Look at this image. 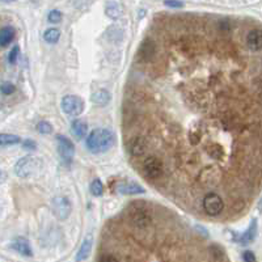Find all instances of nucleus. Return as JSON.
I'll list each match as a JSON object with an SVG mask.
<instances>
[{
    "label": "nucleus",
    "instance_id": "nucleus-1",
    "mask_svg": "<svg viewBox=\"0 0 262 262\" xmlns=\"http://www.w3.org/2000/svg\"><path fill=\"white\" fill-rule=\"evenodd\" d=\"M116 145V135L109 129H94L87 137V148L92 153H104L113 148Z\"/></svg>",
    "mask_w": 262,
    "mask_h": 262
},
{
    "label": "nucleus",
    "instance_id": "nucleus-2",
    "mask_svg": "<svg viewBox=\"0 0 262 262\" xmlns=\"http://www.w3.org/2000/svg\"><path fill=\"white\" fill-rule=\"evenodd\" d=\"M43 163L41 159L35 156L21 157L15 164V173L17 177L21 178H30V177L38 176L42 171Z\"/></svg>",
    "mask_w": 262,
    "mask_h": 262
},
{
    "label": "nucleus",
    "instance_id": "nucleus-3",
    "mask_svg": "<svg viewBox=\"0 0 262 262\" xmlns=\"http://www.w3.org/2000/svg\"><path fill=\"white\" fill-rule=\"evenodd\" d=\"M130 220L134 226L145 228L151 223L152 215H151V211L146 204L138 202V204H134L130 208Z\"/></svg>",
    "mask_w": 262,
    "mask_h": 262
},
{
    "label": "nucleus",
    "instance_id": "nucleus-4",
    "mask_svg": "<svg viewBox=\"0 0 262 262\" xmlns=\"http://www.w3.org/2000/svg\"><path fill=\"white\" fill-rule=\"evenodd\" d=\"M63 112L70 116V117H78L83 113L84 110V101L82 97H79L76 94H67L62 98L60 102Z\"/></svg>",
    "mask_w": 262,
    "mask_h": 262
},
{
    "label": "nucleus",
    "instance_id": "nucleus-5",
    "mask_svg": "<svg viewBox=\"0 0 262 262\" xmlns=\"http://www.w3.org/2000/svg\"><path fill=\"white\" fill-rule=\"evenodd\" d=\"M57 146H58V153L63 165L70 167L75 155L74 143L64 135H58L57 137Z\"/></svg>",
    "mask_w": 262,
    "mask_h": 262
},
{
    "label": "nucleus",
    "instance_id": "nucleus-6",
    "mask_svg": "<svg viewBox=\"0 0 262 262\" xmlns=\"http://www.w3.org/2000/svg\"><path fill=\"white\" fill-rule=\"evenodd\" d=\"M204 208L210 216H218L224 208V202L222 197L216 193H208L204 198Z\"/></svg>",
    "mask_w": 262,
    "mask_h": 262
},
{
    "label": "nucleus",
    "instance_id": "nucleus-7",
    "mask_svg": "<svg viewBox=\"0 0 262 262\" xmlns=\"http://www.w3.org/2000/svg\"><path fill=\"white\" fill-rule=\"evenodd\" d=\"M51 206H53L55 216L60 220H66L72 211V204L67 197H55L51 202Z\"/></svg>",
    "mask_w": 262,
    "mask_h": 262
},
{
    "label": "nucleus",
    "instance_id": "nucleus-8",
    "mask_svg": "<svg viewBox=\"0 0 262 262\" xmlns=\"http://www.w3.org/2000/svg\"><path fill=\"white\" fill-rule=\"evenodd\" d=\"M143 172L151 180H156L163 175V163L156 156H148L143 163Z\"/></svg>",
    "mask_w": 262,
    "mask_h": 262
},
{
    "label": "nucleus",
    "instance_id": "nucleus-9",
    "mask_svg": "<svg viewBox=\"0 0 262 262\" xmlns=\"http://www.w3.org/2000/svg\"><path fill=\"white\" fill-rule=\"evenodd\" d=\"M155 53H156L155 43H153L151 39H145V41L141 43L139 49H138L137 60L141 63L149 62V60L155 57Z\"/></svg>",
    "mask_w": 262,
    "mask_h": 262
},
{
    "label": "nucleus",
    "instance_id": "nucleus-10",
    "mask_svg": "<svg viewBox=\"0 0 262 262\" xmlns=\"http://www.w3.org/2000/svg\"><path fill=\"white\" fill-rule=\"evenodd\" d=\"M256 235H257V220L253 219L249 228L244 233H241V235L233 233V240H235L236 243L241 244V245H248V244H251L256 239Z\"/></svg>",
    "mask_w": 262,
    "mask_h": 262
},
{
    "label": "nucleus",
    "instance_id": "nucleus-11",
    "mask_svg": "<svg viewBox=\"0 0 262 262\" xmlns=\"http://www.w3.org/2000/svg\"><path fill=\"white\" fill-rule=\"evenodd\" d=\"M117 192L122 196H138V194H145L146 190L139 184L126 181L117 185Z\"/></svg>",
    "mask_w": 262,
    "mask_h": 262
},
{
    "label": "nucleus",
    "instance_id": "nucleus-12",
    "mask_svg": "<svg viewBox=\"0 0 262 262\" xmlns=\"http://www.w3.org/2000/svg\"><path fill=\"white\" fill-rule=\"evenodd\" d=\"M127 147H129V152L133 156H143L146 153V149H147V142H146L145 138L142 137L133 138L129 142Z\"/></svg>",
    "mask_w": 262,
    "mask_h": 262
},
{
    "label": "nucleus",
    "instance_id": "nucleus-13",
    "mask_svg": "<svg viewBox=\"0 0 262 262\" xmlns=\"http://www.w3.org/2000/svg\"><path fill=\"white\" fill-rule=\"evenodd\" d=\"M92 247H93V235H87L83 240L82 245H80V249L78 251V255H76V261L82 262L86 261L88 257H89L90 252H92Z\"/></svg>",
    "mask_w": 262,
    "mask_h": 262
},
{
    "label": "nucleus",
    "instance_id": "nucleus-14",
    "mask_svg": "<svg viewBox=\"0 0 262 262\" xmlns=\"http://www.w3.org/2000/svg\"><path fill=\"white\" fill-rule=\"evenodd\" d=\"M247 45L252 51L262 49V29H253L247 34Z\"/></svg>",
    "mask_w": 262,
    "mask_h": 262
},
{
    "label": "nucleus",
    "instance_id": "nucleus-15",
    "mask_svg": "<svg viewBox=\"0 0 262 262\" xmlns=\"http://www.w3.org/2000/svg\"><path fill=\"white\" fill-rule=\"evenodd\" d=\"M11 248L17 253H20V255L25 256V257H30L33 255L30 245H29L25 237H16V239H13V241L11 243Z\"/></svg>",
    "mask_w": 262,
    "mask_h": 262
},
{
    "label": "nucleus",
    "instance_id": "nucleus-16",
    "mask_svg": "<svg viewBox=\"0 0 262 262\" xmlns=\"http://www.w3.org/2000/svg\"><path fill=\"white\" fill-rule=\"evenodd\" d=\"M71 131L74 134V137L78 139V141H82L83 138L87 137V133H88V126L84 121H80V119H75L71 123Z\"/></svg>",
    "mask_w": 262,
    "mask_h": 262
},
{
    "label": "nucleus",
    "instance_id": "nucleus-17",
    "mask_svg": "<svg viewBox=\"0 0 262 262\" xmlns=\"http://www.w3.org/2000/svg\"><path fill=\"white\" fill-rule=\"evenodd\" d=\"M105 13L108 17L110 19H118L119 16H122L123 13V7H122L121 3H118V1H109V3H106L105 5Z\"/></svg>",
    "mask_w": 262,
    "mask_h": 262
},
{
    "label": "nucleus",
    "instance_id": "nucleus-18",
    "mask_svg": "<svg viewBox=\"0 0 262 262\" xmlns=\"http://www.w3.org/2000/svg\"><path fill=\"white\" fill-rule=\"evenodd\" d=\"M16 30L13 27H3L0 30V45L1 47L7 46L15 39Z\"/></svg>",
    "mask_w": 262,
    "mask_h": 262
},
{
    "label": "nucleus",
    "instance_id": "nucleus-19",
    "mask_svg": "<svg viewBox=\"0 0 262 262\" xmlns=\"http://www.w3.org/2000/svg\"><path fill=\"white\" fill-rule=\"evenodd\" d=\"M92 101L97 106H105L110 101V93L109 90L106 89H98L92 94Z\"/></svg>",
    "mask_w": 262,
    "mask_h": 262
},
{
    "label": "nucleus",
    "instance_id": "nucleus-20",
    "mask_svg": "<svg viewBox=\"0 0 262 262\" xmlns=\"http://www.w3.org/2000/svg\"><path fill=\"white\" fill-rule=\"evenodd\" d=\"M204 173H207V176L206 177H201V180L204 181V178H206V184L208 185H214L218 182V180H219V171H218V168H215L214 165L212 167H208V168H206L204 171Z\"/></svg>",
    "mask_w": 262,
    "mask_h": 262
},
{
    "label": "nucleus",
    "instance_id": "nucleus-21",
    "mask_svg": "<svg viewBox=\"0 0 262 262\" xmlns=\"http://www.w3.org/2000/svg\"><path fill=\"white\" fill-rule=\"evenodd\" d=\"M60 38V30L58 28H49L43 33V39L47 43H57Z\"/></svg>",
    "mask_w": 262,
    "mask_h": 262
},
{
    "label": "nucleus",
    "instance_id": "nucleus-22",
    "mask_svg": "<svg viewBox=\"0 0 262 262\" xmlns=\"http://www.w3.org/2000/svg\"><path fill=\"white\" fill-rule=\"evenodd\" d=\"M21 139H20L17 135H13V134H1L0 135V146L1 147H9V146L19 145Z\"/></svg>",
    "mask_w": 262,
    "mask_h": 262
},
{
    "label": "nucleus",
    "instance_id": "nucleus-23",
    "mask_svg": "<svg viewBox=\"0 0 262 262\" xmlns=\"http://www.w3.org/2000/svg\"><path fill=\"white\" fill-rule=\"evenodd\" d=\"M89 190L94 197H101L102 193H104V185H102L101 181L96 178V180L92 181Z\"/></svg>",
    "mask_w": 262,
    "mask_h": 262
},
{
    "label": "nucleus",
    "instance_id": "nucleus-24",
    "mask_svg": "<svg viewBox=\"0 0 262 262\" xmlns=\"http://www.w3.org/2000/svg\"><path fill=\"white\" fill-rule=\"evenodd\" d=\"M62 12L59 11V9H51L49 12V15H47V21L51 24H59L62 21Z\"/></svg>",
    "mask_w": 262,
    "mask_h": 262
},
{
    "label": "nucleus",
    "instance_id": "nucleus-25",
    "mask_svg": "<svg viewBox=\"0 0 262 262\" xmlns=\"http://www.w3.org/2000/svg\"><path fill=\"white\" fill-rule=\"evenodd\" d=\"M37 130H38V133L43 134V135H47V134L53 133V126H51L50 122L39 121L38 123H37Z\"/></svg>",
    "mask_w": 262,
    "mask_h": 262
},
{
    "label": "nucleus",
    "instance_id": "nucleus-26",
    "mask_svg": "<svg viewBox=\"0 0 262 262\" xmlns=\"http://www.w3.org/2000/svg\"><path fill=\"white\" fill-rule=\"evenodd\" d=\"M0 89H1V93L4 96H9V94L15 93L16 87L9 82H3L1 83V87H0Z\"/></svg>",
    "mask_w": 262,
    "mask_h": 262
},
{
    "label": "nucleus",
    "instance_id": "nucleus-27",
    "mask_svg": "<svg viewBox=\"0 0 262 262\" xmlns=\"http://www.w3.org/2000/svg\"><path fill=\"white\" fill-rule=\"evenodd\" d=\"M20 54V47L19 46H13L9 51V54H8V62L11 63V64H15L17 58H19Z\"/></svg>",
    "mask_w": 262,
    "mask_h": 262
},
{
    "label": "nucleus",
    "instance_id": "nucleus-28",
    "mask_svg": "<svg viewBox=\"0 0 262 262\" xmlns=\"http://www.w3.org/2000/svg\"><path fill=\"white\" fill-rule=\"evenodd\" d=\"M210 155H211L212 157H215V159H219V157L223 156V149H222V147H220L219 145H212L211 147H210Z\"/></svg>",
    "mask_w": 262,
    "mask_h": 262
},
{
    "label": "nucleus",
    "instance_id": "nucleus-29",
    "mask_svg": "<svg viewBox=\"0 0 262 262\" xmlns=\"http://www.w3.org/2000/svg\"><path fill=\"white\" fill-rule=\"evenodd\" d=\"M164 5H167V7H169V8H175V9H177V8L184 7L185 3L184 1H180V0H175V1L168 0V1H164Z\"/></svg>",
    "mask_w": 262,
    "mask_h": 262
},
{
    "label": "nucleus",
    "instance_id": "nucleus-30",
    "mask_svg": "<svg viewBox=\"0 0 262 262\" xmlns=\"http://www.w3.org/2000/svg\"><path fill=\"white\" fill-rule=\"evenodd\" d=\"M243 260L244 262H256L257 260H256V256L255 253L252 251H245L243 253Z\"/></svg>",
    "mask_w": 262,
    "mask_h": 262
},
{
    "label": "nucleus",
    "instance_id": "nucleus-31",
    "mask_svg": "<svg viewBox=\"0 0 262 262\" xmlns=\"http://www.w3.org/2000/svg\"><path fill=\"white\" fill-rule=\"evenodd\" d=\"M23 146L25 149H30V151H34L37 149V143L31 139H27V141L23 142Z\"/></svg>",
    "mask_w": 262,
    "mask_h": 262
},
{
    "label": "nucleus",
    "instance_id": "nucleus-32",
    "mask_svg": "<svg viewBox=\"0 0 262 262\" xmlns=\"http://www.w3.org/2000/svg\"><path fill=\"white\" fill-rule=\"evenodd\" d=\"M100 262H118V260L112 255H105V256H102Z\"/></svg>",
    "mask_w": 262,
    "mask_h": 262
},
{
    "label": "nucleus",
    "instance_id": "nucleus-33",
    "mask_svg": "<svg viewBox=\"0 0 262 262\" xmlns=\"http://www.w3.org/2000/svg\"><path fill=\"white\" fill-rule=\"evenodd\" d=\"M260 207H262V200L260 201Z\"/></svg>",
    "mask_w": 262,
    "mask_h": 262
}]
</instances>
